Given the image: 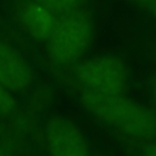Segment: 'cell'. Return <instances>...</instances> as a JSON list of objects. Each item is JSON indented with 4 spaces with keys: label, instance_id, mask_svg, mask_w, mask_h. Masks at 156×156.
<instances>
[{
    "label": "cell",
    "instance_id": "cell-1",
    "mask_svg": "<svg viewBox=\"0 0 156 156\" xmlns=\"http://www.w3.org/2000/svg\"><path fill=\"white\" fill-rule=\"evenodd\" d=\"M85 109L124 138L142 145L156 141V113L124 95H98L83 92Z\"/></svg>",
    "mask_w": 156,
    "mask_h": 156
},
{
    "label": "cell",
    "instance_id": "cell-2",
    "mask_svg": "<svg viewBox=\"0 0 156 156\" xmlns=\"http://www.w3.org/2000/svg\"><path fill=\"white\" fill-rule=\"evenodd\" d=\"M93 33V18L88 9L58 17L46 42L50 60L64 66L78 62L91 45Z\"/></svg>",
    "mask_w": 156,
    "mask_h": 156
},
{
    "label": "cell",
    "instance_id": "cell-3",
    "mask_svg": "<svg viewBox=\"0 0 156 156\" xmlns=\"http://www.w3.org/2000/svg\"><path fill=\"white\" fill-rule=\"evenodd\" d=\"M75 76L86 93L124 95L128 87L127 67L115 56H100L79 63Z\"/></svg>",
    "mask_w": 156,
    "mask_h": 156
},
{
    "label": "cell",
    "instance_id": "cell-4",
    "mask_svg": "<svg viewBox=\"0 0 156 156\" xmlns=\"http://www.w3.org/2000/svg\"><path fill=\"white\" fill-rule=\"evenodd\" d=\"M44 136L50 156H90L83 133L66 118H50L44 127Z\"/></svg>",
    "mask_w": 156,
    "mask_h": 156
},
{
    "label": "cell",
    "instance_id": "cell-5",
    "mask_svg": "<svg viewBox=\"0 0 156 156\" xmlns=\"http://www.w3.org/2000/svg\"><path fill=\"white\" fill-rule=\"evenodd\" d=\"M34 81V72L26 57L0 37V85L11 93L26 92Z\"/></svg>",
    "mask_w": 156,
    "mask_h": 156
},
{
    "label": "cell",
    "instance_id": "cell-6",
    "mask_svg": "<svg viewBox=\"0 0 156 156\" xmlns=\"http://www.w3.org/2000/svg\"><path fill=\"white\" fill-rule=\"evenodd\" d=\"M14 15L23 30L37 42H47L58 18L35 0H18Z\"/></svg>",
    "mask_w": 156,
    "mask_h": 156
},
{
    "label": "cell",
    "instance_id": "cell-7",
    "mask_svg": "<svg viewBox=\"0 0 156 156\" xmlns=\"http://www.w3.org/2000/svg\"><path fill=\"white\" fill-rule=\"evenodd\" d=\"M37 3L51 12L55 16H64L74 12L88 9L89 0H35Z\"/></svg>",
    "mask_w": 156,
    "mask_h": 156
},
{
    "label": "cell",
    "instance_id": "cell-8",
    "mask_svg": "<svg viewBox=\"0 0 156 156\" xmlns=\"http://www.w3.org/2000/svg\"><path fill=\"white\" fill-rule=\"evenodd\" d=\"M18 111V104L10 91L0 85V120L13 117Z\"/></svg>",
    "mask_w": 156,
    "mask_h": 156
},
{
    "label": "cell",
    "instance_id": "cell-9",
    "mask_svg": "<svg viewBox=\"0 0 156 156\" xmlns=\"http://www.w3.org/2000/svg\"><path fill=\"white\" fill-rule=\"evenodd\" d=\"M129 2L156 18V0H129Z\"/></svg>",
    "mask_w": 156,
    "mask_h": 156
},
{
    "label": "cell",
    "instance_id": "cell-10",
    "mask_svg": "<svg viewBox=\"0 0 156 156\" xmlns=\"http://www.w3.org/2000/svg\"><path fill=\"white\" fill-rule=\"evenodd\" d=\"M139 156H156V141L142 145Z\"/></svg>",
    "mask_w": 156,
    "mask_h": 156
},
{
    "label": "cell",
    "instance_id": "cell-11",
    "mask_svg": "<svg viewBox=\"0 0 156 156\" xmlns=\"http://www.w3.org/2000/svg\"><path fill=\"white\" fill-rule=\"evenodd\" d=\"M150 90H151V95L153 98L154 105L156 107V74L152 77L151 83H150Z\"/></svg>",
    "mask_w": 156,
    "mask_h": 156
},
{
    "label": "cell",
    "instance_id": "cell-12",
    "mask_svg": "<svg viewBox=\"0 0 156 156\" xmlns=\"http://www.w3.org/2000/svg\"><path fill=\"white\" fill-rule=\"evenodd\" d=\"M0 156H10V154L3 147H0Z\"/></svg>",
    "mask_w": 156,
    "mask_h": 156
}]
</instances>
